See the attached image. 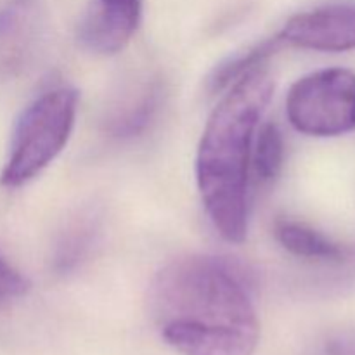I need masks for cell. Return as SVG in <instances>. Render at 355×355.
I'll return each mask as SVG.
<instances>
[{"mask_svg": "<svg viewBox=\"0 0 355 355\" xmlns=\"http://www.w3.org/2000/svg\"><path fill=\"white\" fill-rule=\"evenodd\" d=\"M281 45H284V42L281 40V37L277 35V37L263 40L262 44H257L255 47L250 49V51L243 52V54L236 55L231 61L220 64L215 69L214 76L210 78L211 90H222L224 87L234 83L239 76L245 75V73L248 71V69H252L253 66L260 64V62H266L267 58H270L274 52L279 51Z\"/></svg>", "mask_w": 355, "mask_h": 355, "instance_id": "cell-11", "label": "cell"}, {"mask_svg": "<svg viewBox=\"0 0 355 355\" xmlns=\"http://www.w3.org/2000/svg\"><path fill=\"white\" fill-rule=\"evenodd\" d=\"M78 113V92L71 87H55L40 94L21 113L0 186L16 189L40 175L64 149Z\"/></svg>", "mask_w": 355, "mask_h": 355, "instance_id": "cell-3", "label": "cell"}, {"mask_svg": "<svg viewBox=\"0 0 355 355\" xmlns=\"http://www.w3.org/2000/svg\"><path fill=\"white\" fill-rule=\"evenodd\" d=\"M284 44L318 52L355 49V3L338 2L295 14L279 33Z\"/></svg>", "mask_w": 355, "mask_h": 355, "instance_id": "cell-5", "label": "cell"}, {"mask_svg": "<svg viewBox=\"0 0 355 355\" xmlns=\"http://www.w3.org/2000/svg\"><path fill=\"white\" fill-rule=\"evenodd\" d=\"M142 14V0H92L78 37L94 54L113 55L127 47Z\"/></svg>", "mask_w": 355, "mask_h": 355, "instance_id": "cell-6", "label": "cell"}, {"mask_svg": "<svg viewBox=\"0 0 355 355\" xmlns=\"http://www.w3.org/2000/svg\"><path fill=\"white\" fill-rule=\"evenodd\" d=\"M257 139L253 141L252 163L260 182H272L283 170L284 139L279 125L267 121L257 128Z\"/></svg>", "mask_w": 355, "mask_h": 355, "instance_id": "cell-8", "label": "cell"}, {"mask_svg": "<svg viewBox=\"0 0 355 355\" xmlns=\"http://www.w3.org/2000/svg\"><path fill=\"white\" fill-rule=\"evenodd\" d=\"M28 290H30V281L0 255V302L23 297Z\"/></svg>", "mask_w": 355, "mask_h": 355, "instance_id": "cell-12", "label": "cell"}, {"mask_svg": "<svg viewBox=\"0 0 355 355\" xmlns=\"http://www.w3.org/2000/svg\"><path fill=\"white\" fill-rule=\"evenodd\" d=\"M291 127L312 137H335L355 128V73L319 69L291 85L286 97Z\"/></svg>", "mask_w": 355, "mask_h": 355, "instance_id": "cell-4", "label": "cell"}, {"mask_svg": "<svg viewBox=\"0 0 355 355\" xmlns=\"http://www.w3.org/2000/svg\"><path fill=\"white\" fill-rule=\"evenodd\" d=\"M162 338L180 355H253L260 322L248 281L229 260L189 255L163 267L149 288Z\"/></svg>", "mask_w": 355, "mask_h": 355, "instance_id": "cell-1", "label": "cell"}, {"mask_svg": "<svg viewBox=\"0 0 355 355\" xmlns=\"http://www.w3.org/2000/svg\"><path fill=\"white\" fill-rule=\"evenodd\" d=\"M274 234L277 243L286 252L298 259L312 260V262L342 263L349 259L350 250L340 243L333 241L322 232L315 231L311 225L297 220H277L274 225Z\"/></svg>", "mask_w": 355, "mask_h": 355, "instance_id": "cell-7", "label": "cell"}, {"mask_svg": "<svg viewBox=\"0 0 355 355\" xmlns=\"http://www.w3.org/2000/svg\"><path fill=\"white\" fill-rule=\"evenodd\" d=\"M162 94L163 90L158 82L146 85L137 99L132 101L114 116V120L111 121V132L118 137H134V135L141 134L151 123L156 111L159 110Z\"/></svg>", "mask_w": 355, "mask_h": 355, "instance_id": "cell-9", "label": "cell"}, {"mask_svg": "<svg viewBox=\"0 0 355 355\" xmlns=\"http://www.w3.org/2000/svg\"><path fill=\"white\" fill-rule=\"evenodd\" d=\"M96 232L97 225L94 217H82L73 222L58 245L54 259L55 269L61 272L73 269L90 252Z\"/></svg>", "mask_w": 355, "mask_h": 355, "instance_id": "cell-10", "label": "cell"}, {"mask_svg": "<svg viewBox=\"0 0 355 355\" xmlns=\"http://www.w3.org/2000/svg\"><path fill=\"white\" fill-rule=\"evenodd\" d=\"M266 62L239 76L207 121L196 155L201 201L218 234L243 243L248 231V172L262 114L272 99Z\"/></svg>", "mask_w": 355, "mask_h": 355, "instance_id": "cell-2", "label": "cell"}, {"mask_svg": "<svg viewBox=\"0 0 355 355\" xmlns=\"http://www.w3.org/2000/svg\"><path fill=\"white\" fill-rule=\"evenodd\" d=\"M326 355H355V335H342L326 345Z\"/></svg>", "mask_w": 355, "mask_h": 355, "instance_id": "cell-13", "label": "cell"}]
</instances>
